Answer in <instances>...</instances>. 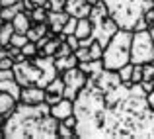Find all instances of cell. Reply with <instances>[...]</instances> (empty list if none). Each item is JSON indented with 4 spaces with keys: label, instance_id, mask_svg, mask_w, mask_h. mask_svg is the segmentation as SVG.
I'll return each instance as SVG.
<instances>
[{
    "label": "cell",
    "instance_id": "obj_16",
    "mask_svg": "<svg viewBox=\"0 0 154 139\" xmlns=\"http://www.w3.org/2000/svg\"><path fill=\"white\" fill-rule=\"evenodd\" d=\"M74 35L78 39H86V37H90V35H94V24H92V20L90 18H80Z\"/></svg>",
    "mask_w": 154,
    "mask_h": 139
},
{
    "label": "cell",
    "instance_id": "obj_24",
    "mask_svg": "<svg viewBox=\"0 0 154 139\" xmlns=\"http://www.w3.org/2000/svg\"><path fill=\"white\" fill-rule=\"evenodd\" d=\"M64 4H66V0H47L43 6L49 12H59V10H64Z\"/></svg>",
    "mask_w": 154,
    "mask_h": 139
},
{
    "label": "cell",
    "instance_id": "obj_38",
    "mask_svg": "<svg viewBox=\"0 0 154 139\" xmlns=\"http://www.w3.org/2000/svg\"><path fill=\"white\" fill-rule=\"evenodd\" d=\"M144 20L148 22V26H152V24H154V8H152V10H146V12H144Z\"/></svg>",
    "mask_w": 154,
    "mask_h": 139
},
{
    "label": "cell",
    "instance_id": "obj_31",
    "mask_svg": "<svg viewBox=\"0 0 154 139\" xmlns=\"http://www.w3.org/2000/svg\"><path fill=\"white\" fill-rule=\"evenodd\" d=\"M70 53H74V51H72V47L68 45L66 41H63V43L59 45V51H57L55 57H66V55H70Z\"/></svg>",
    "mask_w": 154,
    "mask_h": 139
},
{
    "label": "cell",
    "instance_id": "obj_2",
    "mask_svg": "<svg viewBox=\"0 0 154 139\" xmlns=\"http://www.w3.org/2000/svg\"><path fill=\"white\" fill-rule=\"evenodd\" d=\"M4 137L6 139H55L59 137V120L53 118L51 106L26 104L18 102L14 112L4 121Z\"/></svg>",
    "mask_w": 154,
    "mask_h": 139
},
{
    "label": "cell",
    "instance_id": "obj_33",
    "mask_svg": "<svg viewBox=\"0 0 154 139\" xmlns=\"http://www.w3.org/2000/svg\"><path fill=\"white\" fill-rule=\"evenodd\" d=\"M63 98H64L63 94H53V92H47V96H45V102H47L49 106H55L57 102H60Z\"/></svg>",
    "mask_w": 154,
    "mask_h": 139
},
{
    "label": "cell",
    "instance_id": "obj_25",
    "mask_svg": "<svg viewBox=\"0 0 154 139\" xmlns=\"http://www.w3.org/2000/svg\"><path fill=\"white\" fill-rule=\"evenodd\" d=\"M76 26H78V18L70 16V18H68V22L64 24V27H63V34L64 35H72L76 31Z\"/></svg>",
    "mask_w": 154,
    "mask_h": 139
},
{
    "label": "cell",
    "instance_id": "obj_18",
    "mask_svg": "<svg viewBox=\"0 0 154 139\" xmlns=\"http://www.w3.org/2000/svg\"><path fill=\"white\" fill-rule=\"evenodd\" d=\"M14 34H16L14 24H12V22H4V26L0 27V45H2V47H8Z\"/></svg>",
    "mask_w": 154,
    "mask_h": 139
},
{
    "label": "cell",
    "instance_id": "obj_46",
    "mask_svg": "<svg viewBox=\"0 0 154 139\" xmlns=\"http://www.w3.org/2000/svg\"><path fill=\"white\" fill-rule=\"evenodd\" d=\"M2 8H4V6H2V4H0V12H2Z\"/></svg>",
    "mask_w": 154,
    "mask_h": 139
},
{
    "label": "cell",
    "instance_id": "obj_6",
    "mask_svg": "<svg viewBox=\"0 0 154 139\" xmlns=\"http://www.w3.org/2000/svg\"><path fill=\"white\" fill-rule=\"evenodd\" d=\"M60 75H63V79H64V98L74 102L76 96L80 94V90L86 86L88 75L80 67H72V69H68V71L60 73Z\"/></svg>",
    "mask_w": 154,
    "mask_h": 139
},
{
    "label": "cell",
    "instance_id": "obj_28",
    "mask_svg": "<svg viewBox=\"0 0 154 139\" xmlns=\"http://www.w3.org/2000/svg\"><path fill=\"white\" fill-rule=\"evenodd\" d=\"M102 55H103V45L100 41H94L90 45V57L92 59H102Z\"/></svg>",
    "mask_w": 154,
    "mask_h": 139
},
{
    "label": "cell",
    "instance_id": "obj_4",
    "mask_svg": "<svg viewBox=\"0 0 154 139\" xmlns=\"http://www.w3.org/2000/svg\"><path fill=\"white\" fill-rule=\"evenodd\" d=\"M103 2L119 30L135 31L137 24L144 18V0H103Z\"/></svg>",
    "mask_w": 154,
    "mask_h": 139
},
{
    "label": "cell",
    "instance_id": "obj_21",
    "mask_svg": "<svg viewBox=\"0 0 154 139\" xmlns=\"http://www.w3.org/2000/svg\"><path fill=\"white\" fill-rule=\"evenodd\" d=\"M133 69H135V63H127V65H123V67L119 69V76H121V82H125V84H133L131 80H133Z\"/></svg>",
    "mask_w": 154,
    "mask_h": 139
},
{
    "label": "cell",
    "instance_id": "obj_17",
    "mask_svg": "<svg viewBox=\"0 0 154 139\" xmlns=\"http://www.w3.org/2000/svg\"><path fill=\"white\" fill-rule=\"evenodd\" d=\"M78 67L82 69V71L86 73L88 76H92V75H96V73H100V71L103 69V61H102V59H88V61H80Z\"/></svg>",
    "mask_w": 154,
    "mask_h": 139
},
{
    "label": "cell",
    "instance_id": "obj_40",
    "mask_svg": "<svg viewBox=\"0 0 154 139\" xmlns=\"http://www.w3.org/2000/svg\"><path fill=\"white\" fill-rule=\"evenodd\" d=\"M146 100H148V104H150V108L154 110V88H152V90L146 94Z\"/></svg>",
    "mask_w": 154,
    "mask_h": 139
},
{
    "label": "cell",
    "instance_id": "obj_43",
    "mask_svg": "<svg viewBox=\"0 0 154 139\" xmlns=\"http://www.w3.org/2000/svg\"><path fill=\"white\" fill-rule=\"evenodd\" d=\"M148 31H150V35H152V39H154V24H152L150 27H148Z\"/></svg>",
    "mask_w": 154,
    "mask_h": 139
},
{
    "label": "cell",
    "instance_id": "obj_23",
    "mask_svg": "<svg viewBox=\"0 0 154 139\" xmlns=\"http://www.w3.org/2000/svg\"><path fill=\"white\" fill-rule=\"evenodd\" d=\"M22 53L27 57V59H33L35 55H39V47H37V43H35V41H27L26 45L22 47Z\"/></svg>",
    "mask_w": 154,
    "mask_h": 139
},
{
    "label": "cell",
    "instance_id": "obj_36",
    "mask_svg": "<svg viewBox=\"0 0 154 139\" xmlns=\"http://www.w3.org/2000/svg\"><path fill=\"white\" fill-rule=\"evenodd\" d=\"M6 51H8V57H12V59H16V57L22 53V47H16V45H8L6 47Z\"/></svg>",
    "mask_w": 154,
    "mask_h": 139
},
{
    "label": "cell",
    "instance_id": "obj_29",
    "mask_svg": "<svg viewBox=\"0 0 154 139\" xmlns=\"http://www.w3.org/2000/svg\"><path fill=\"white\" fill-rule=\"evenodd\" d=\"M59 137H76V131L68 125H64L63 121H59Z\"/></svg>",
    "mask_w": 154,
    "mask_h": 139
},
{
    "label": "cell",
    "instance_id": "obj_20",
    "mask_svg": "<svg viewBox=\"0 0 154 139\" xmlns=\"http://www.w3.org/2000/svg\"><path fill=\"white\" fill-rule=\"evenodd\" d=\"M31 18V22H47V16H49V10H47L45 6H35L31 12H27Z\"/></svg>",
    "mask_w": 154,
    "mask_h": 139
},
{
    "label": "cell",
    "instance_id": "obj_19",
    "mask_svg": "<svg viewBox=\"0 0 154 139\" xmlns=\"http://www.w3.org/2000/svg\"><path fill=\"white\" fill-rule=\"evenodd\" d=\"M45 90L47 92H53V94H63V96H64V79H63V75H60V73L51 80L49 84H47Z\"/></svg>",
    "mask_w": 154,
    "mask_h": 139
},
{
    "label": "cell",
    "instance_id": "obj_12",
    "mask_svg": "<svg viewBox=\"0 0 154 139\" xmlns=\"http://www.w3.org/2000/svg\"><path fill=\"white\" fill-rule=\"evenodd\" d=\"M16 104H18V100H16V98L12 96V94H8V92L0 90V116L8 118L12 112H14Z\"/></svg>",
    "mask_w": 154,
    "mask_h": 139
},
{
    "label": "cell",
    "instance_id": "obj_10",
    "mask_svg": "<svg viewBox=\"0 0 154 139\" xmlns=\"http://www.w3.org/2000/svg\"><path fill=\"white\" fill-rule=\"evenodd\" d=\"M68 18H70V14H68L66 10H59V12H49V16H47V24H49V30L55 31V34H60L64 27V24L68 22Z\"/></svg>",
    "mask_w": 154,
    "mask_h": 139
},
{
    "label": "cell",
    "instance_id": "obj_15",
    "mask_svg": "<svg viewBox=\"0 0 154 139\" xmlns=\"http://www.w3.org/2000/svg\"><path fill=\"white\" fill-rule=\"evenodd\" d=\"M78 57H76V53H70V55L66 57H55V65H57V71L59 73H64L68 71V69L72 67H78Z\"/></svg>",
    "mask_w": 154,
    "mask_h": 139
},
{
    "label": "cell",
    "instance_id": "obj_41",
    "mask_svg": "<svg viewBox=\"0 0 154 139\" xmlns=\"http://www.w3.org/2000/svg\"><path fill=\"white\" fill-rule=\"evenodd\" d=\"M4 121H6V118L0 116V139L4 137Z\"/></svg>",
    "mask_w": 154,
    "mask_h": 139
},
{
    "label": "cell",
    "instance_id": "obj_7",
    "mask_svg": "<svg viewBox=\"0 0 154 139\" xmlns=\"http://www.w3.org/2000/svg\"><path fill=\"white\" fill-rule=\"evenodd\" d=\"M14 73L22 86H39V82H41V69L31 59L14 63Z\"/></svg>",
    "mask_w": 154,
    "mask_h": 139
},
{
    "label": "cell",
    "instance_id": "obj_35",
    "mask_svg": "<svg viewBox=\"0 0 154 139\" xmlns=\"http://www.w3.org/2000/svg\"><path fill=\"white\" fill-rule=\"evenodd\" d=\"M66 43H68V45L72 47V51H76V49L80 47V39L76 37L74 34H72V35H66Z\"/></svg>",
    "mask_w": 154,
    "mask_h": 139
},
{
    "label": "cell",
    "instance_id": "obj_42",
    "mask_svg": "<svg viewBox=\"0 0 154 139\" xmlns=\"http://www.w3.org/2000/svg\"><path fill=\"white\" fill-rule=\"evenodd\" d=\"M31 2H33V4H35V6H43V4H45V2H47V0H31Z\"/></svg>",
    "mask_w": 154,
    "mask_h": 139
},
{
    "label": "cell",
    "instance_id": "obj_14",
    "mask_svg": "<svg viewBox=\"0 0 154 139\" xmlns=\"http://www.w3.org/2000/svg\"><path fill=\"white\" fill-rule=\"evenodd\" d=\"M47 31H49V24L47 22H35V24H31V27L27 30V39L37 43Z\"/></svg>",
    "mask_w": 154,
    "mask_h": 139
},
{
    "label": "cell",
    "instance_id": "obj_44",
    "mask_svg": "<svg viewBox=\"0 0 154 139\" xmlns=\"http://www.w3.org/2000/svg\"><path fill=\"white\" fill-rule=\"evenodd\" d=\"M88 2H90V4H92V6H94V4H98V2H100V0H88Z\"/></svg>",
    "mask_w": 154,
    "mask_h": 139
},
{
    "label": "cell",
    "instance_id": "obj_1",
    "mask_svg": "<svg viewBox=\"0 0 154 139\" xmlns=\"http://www.w3.org/2000/svg\"><path fill=\"white\" fill-rule=\"evenodd\" d=\"M76 137H154V110L139 84H125L117 71L88 76L74 100Z\"/></svg>",
    "mask_w": 154,
    "mask_h": 139
},
{
    "label": "cell",
    "instance_id": "obj_3",
    "mask_svg": "<svg viewBox=\"0 0 154 139\" xmlns=\"http://www.w3.org/2000/svg\"><path fill=\"white\" fill-rule=\"evenodd\" d=\"M131 43H133L131 30H117V34L103 47L102 55L103 67L111 69V71H119L123 65L131 63Z\"/></svg>",
    "mask_w": 154,
    "mask_h": 139
},
{
    "label": "cell",
    "instance_id": "obj_32",
    "mask_svg": "<svg viewBox=\"0 0 154 139\" xmlns=\"http://www.w3.org/2000/svg\"><path fill=\"white\" fill-rule=\"evenodd\" d=\"M74 53H76V57H78V61H88V59H92V57H90V47H78Z\"/></svg>",
    "mask_w": 154,
    "mask_h": 139
},
{
    "label": "cell",
    "instance_id": "obj_11",
    "mask_svg": "<svg viewBox=\"0 0 154 139\" xmlns=\"http://www.w3.org/2000/svg\"><path fill=\"white\" fill-rule=\"evenodd\" d=\"M51 114H53V118H57L59 121H63L64 118H68V116L74 114V102L68 100V98H63V100L57 102L55 106H51Z\"/></svg>",
    "mask_w": 154,
    "mask_h": 139
},
{
    "label": "cell",
    "instance_id": "obj_26",
    "mask_svg": "<svg viewBox=\"0 0 154 139\" xmlns=\"http://www.w3.org/2000/svg\"><path fill=\"white\" fill-rule=\"evenodd\" d=\"M27 41H29V39H27V34H18V31H16V34L12 35V39H10V45H16V47H23V45H26Z\"/></svg>",
    "mask_w": 154,
    "mask_h": 139
},
{
    "label": "cell",
    "instance_id": "obj_9",
    "mask_svg": "<svg viewBox=\"0 0 154 139\" xmlns=\"http://www.w3.org/2000/svg\"><path fill=\"white\" fill-rule=\"evenodd\" d=\"M45 96H47V90L41 86H23L20 102H26V104H41V102H45Z\"/></svg>",
    "mask_w": 154,
    "mask_h": 139
},
{
    "label": "cell",
    "instance_id": "obj_5",
    "mask_svg": "<svg viewBox=\"0 0 154 139\" xmlns=\"http://www.w3.org/2000/svg\"><path fill=\"white\" fill-rule=\"evenodd\" d=\"M154 61V39L148 30L133 31V43H131V63L144 65Z\"/></svg>",
    "mask_w": 154,
    "mask_h": 139
},
{
    "label": "cell",
    "instance_id": "obj_30",
    "mask_svg": "<svg viewBox=\"0 0 154 139\" xmlns=\"http://www.w3.org/2000/svg\"><path fill=\"white\" fill-rule=\"evenodd\" d=\"M133 84H139L143 82V65H135V69H133Z\"/></svg>",
    "mask_w": 154,
    "mask_h": 139
},
{
    "label": "cell",
    "instance_id": "obj_34",
    "mask_svg": "<svg viewBox=\"0 0 154 139\" xmlns=\"http://www.w3.org/2000/svg\"><path fill=\"white\" fill-rule=\"evenodd\" d=\"M8 69H14V59H12V57L0 59V71H8Z\"/></svg>",
    "mask_w": 154,
    "mask_h": 139
},
{
    "label": "cell",
    "instance_id": "obj_39",
    "mask_svg": "<svg viewBox=\"0 0 154 139\" xmlns=\"http://www.w3.org/2000/svg\"><path fill=\"white\" fill-rule=\"evenodd\" d=\"M22 4H23V10H26V12H31L35 8V4L31 2V0H22Z\"/></svg>",
    "mask_w": 154,
    "mask_h": 139
},
{
    "label": "cell",
    "instance_id": "obj_27",
    "mask_svg": "<svg viewBox=\"0 0 154 139\" xmlns=\"http://www.w3.org/2000/svg\"><path fill=\"white\" fill-rule=\"evenodd\" d=\"M143 80H154V61L143 65Z\"/></svg>",
    "mask_w": 154,
    "mask_h": 139
},
{
    "label": "cell",
    "instance_id": "obj_37",
    "mask_svg": "<svg viewBox=\"0 0 154 139\" xmlns=\"http://www.w3.org/2000/svg\"><path fill=\"white\" fill-rule=\"evenodd\" d=\"M140 86H143L144 88V92H150L152 90V88H154V80H143V82H140Z\"/></svg>",
    "mask_w": 154,
    "mask_h": 139
},
{
    "label": "cell",
    "instance_id": "obj_45",
    "mask_svg": "<svg viewBox=\"0 0 154 139\" xmlns=\"http://www.w3.org/2000/svg\"><path fill=\"white\" fill-rule=\"evenodd\" d=\"M4 26V20H2V16H0V27H2Z\"/></svg>",
    "mask_w": 154,
    "mask_h": 139
},
{
    "label": "cell",
    "instance_id": "obj_8",
    "mask_svg": "<svg viewBox=\"0 0 154 139\" xmlns=\"http://www.w3.org/2000/svg\"><path fill=\"white\" fill-rule=\"evenodd\" d=\"M22 88H23V86L18 82L14 69H8V71H0V90L12 94V96H14L16 100L20 102V96H22Z\"/></svg>",
    "mask_w": 154,
    "mask_h": 139
},
{
    "label": "cell",
    "instance_id": "obj_13",
    "mask_svg": "<svg viewBox=\"0 0 154 139\" xmlns=\"http://www.w3.org/2000/svg\"><path fill=\"white\" fill-rule=\"evenodd\" d=\"M12 24H14V30L18 31V34H27V30L31 27V18L29 14H27L26 10H22L20 14H16V18L12 20Z\"/></svg>",
    "mask_w": 154,
    "mask_h": 139
},
{
    "label": "cell",
    "instance_id": "obj_22",
    "mask_svg": "<svg viewBox=\"0 0 154 139\" xmlns=\"http://www.w3.org/2000/svg\"><path fill=\"white\" fill-rule=\"evenodd\" d=\"M86 2H88V0H66V4H64V10H66L70 16H74V18H76V16H78V12L82 10V6H84Z\"/></svg>",
    "mask_w": 154,
    "mask_h": 139
}]
</instances>
